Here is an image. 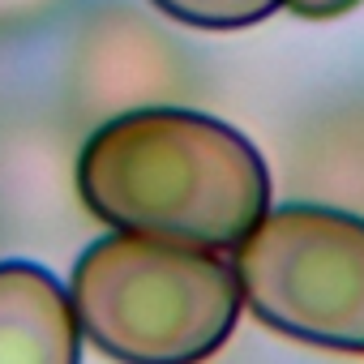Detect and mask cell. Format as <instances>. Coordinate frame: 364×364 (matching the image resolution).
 Segmentation results:
<instances>
[{"label": "cell", "mask_w": 364, "mask_h": 364, "mask_svg": "<svg viewBox=\"0 0 364 364\" xmlns=\"http://www.w3.org/2000/svg\"><path fill=\"white\" fill-rule=\"evenodd\" d=\"M77 198L112 232L228 253L270 210V171L240 129L206 112L137 107L86 137Z\"/></svg>", "instance_id": "cell-1"}, {"label": "cell", "mask_w": 364, "mask_h": 364, "mask_svg": "<svg viewBox=\"0 0 364 364\" xmlns=\"http://www.w3.org/2000/svg\"><path fill=\"white\" fill-rule=\"evenodd\" d=\"M82 338L116 364H206L236 330L245 291L215 249L107 232L73 262Z\"/></svg>", "instance_id": "cell-2"}, {"label": "cell", "mask_w": 364, "mask_h": 364, "mask_svg": "<svg viewBox=\"0 0 364 364\" xmlns=\"http://www.w3.org/2000/svg\"><path fill=\"white\" fill-rule=\"evenodd\" d=\"M245 309L283 338L364 355V219L287 202L236 249Z\"/></svg>", "instance_id": "cell-3"}, {"label": "cell", "mask_w": 364, "mask_h": 364, "mask_svg": "<svg viewBox=\"0 0 364 364\" xmlns=\"http://www.w3.org/2000/svg\"><path fill=\"white\" fill-rule=\"evenodd\" d=\"M0 364H82L69 287L39 262H0Z\"/></svg>", "instance_id": "cell-4"}, {"label": "cell", "mask_w": 364, "mask_h": 364, "mask_svg": "<svg viewBox=\"0 0 364 364\" xmlns=\"http://www.w3.org/2000/svg\"><path fill=\"white\" fill-rule=\"evenodd\" d=\"M150 5L171 22L198 31H240L274 18L279 9H287V0H150Z\"/></svg>", "instance_id": "cell-5"}, {"label": "cell", "mask_w": 364, "mask_h": 364, "mask_svg": "<svg viewBox=\"0 0 364 364\" xmlns=\"http://www.w3.org/2000/svg\"><path fill=\"white\" fill-rule=\"evenodd\" d=\"M360 5V0H287V9L296 18H309V22H330V18H343Z\"/></svg>", "instance_id": "cell-6"}]
</instances>
